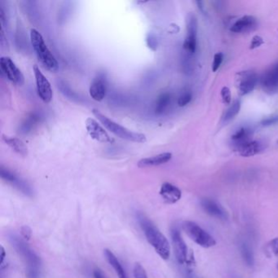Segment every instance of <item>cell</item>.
<instances>
[{
  "instance_id": "obj_1",
  "label": "cell",
  "mask_w": 278,
  "mask_h": 278,
  "mask_svg": "<svg viewBox=\"0 0 278 278\" xmlns=\"http://www.w3.org/2000/svg\"><path fill=\"white\" fill-rule=\"evenodd\" d=\"M138 220L149 243L153 246L161 258L166 260L168 259L170 257L171 247L168 239L145 214H138Z\"/></svg>"
},
{
  "instance_id": "obj_2",
  "label": "cell",
  "mask_w": 278,
  "mask_h": 278,
  "mask_svg": "<svg viewBox=\"0 0 278 278\" xmlns=\"http://www.w3.org/2000/svg\"><path fill=\"white\" fill-rule=\"evenodd\" d=\"M92 113L107 130H109L111 133H113V135H115L120 139L130 141V142H135V143H146L147 141L146 135H144L142 133L135 132V131L129 130L125 127L115 123L114 121L108 118L107 116L105 115L97 109H93Z\"/></svg>"
},
{
  "instance_id": "obj_3",
  "label": "cell",
  "mask_w": 278,
  "mask_h": 278,
  "mask_svg": "<svg viewBox=\"0 0 278 278\" xmlns=\"http://www.w3.org/2000/svg\"><path fill=\"white\" fill-rule=\"evenodd\" d=\"M30 41L33 49L43 66L50 72L57 71L59 69L58 62L45 43L42 35L37 30H30Z\"/></svg>"
},
{
  "instance_id": "obj_4",
  "label": "cell",
  "mask_w": 278,
  "mask_h": 278,
  "mask_svg": "<svg viewBox=\"0 0 278 278\" xmlns=\"http://www.w3.org/2000/svg\"><path fill=\"white\" fill-rule=\"evenodd\" d=\"M8 239L18 255L21 256V258L25 261L27 264L26 269L40 270L41 259L23 239L20 238L18 235L14 234H9Z\"/></svg>"
},
{
  "instance_id": "obj_5",
  "label": "cell",
  "mask_w": 278,
  "mask_h": 278,
  "mask_svg": "<svg viewBox=\"0 0 278 278\" xmlns=\"http://www.w3.org/2000/svg\"><path fill=\"white\" fill-rule=\"evenodd\" d=\"M182 228L185 234L198 246L203 248H210L215 246L216 241L214 237L194 222L185 221L182 224Z\"/></svg>"
},
{
  "instance_id": "obj_6",
  "label": "cell",
  "mask_w": 278,
  "mask_h": 278,
  "mask_svg": "<svg viewBox=\"0 0 278 278\" xmlns=\"http://www.w3.org/2000/svg\"><path fill=\"white\" fill-rule=\"evenodd\" d=\"M0 69L2 74L13 84L16 85H23L25 78L22 72L16 65L10 57H2L0 58Z\"/></svg>"
},
{
  "instance_id": "obj_7",
  "label": "cell",
  "mask_w": 278,
  "mask_h": 278,
  "mask_svg": "<svg viewBox=\"0 0 278 278\" xmlns=\"http://www.w3.org/2000/svg\"><path fill=\"white\" fill-rule=\"evenodd\" d=\"M34 74H35V83H36V89H37V94L40 100L44 102L45 104H48L52 101V86L47 78L43 74L38 65L35 64L33 67Z\"/></svg>"
},
{
  "instance_id": "obj_8",
  "label": "cell",
  "mask_w": 278,
  "mask_h": 278,
  "mask_svg": "<svg viewBox=\"0 0 278 278\" xmlns=\"http://www.w3.org/2000/svg\"><path fill=\"white\" fill-rule=\"evenodd\" d=\"M257 82H258L257 74L251 70L239 72L235 77L236 87L241 96H245L253 91Z\"/></svg>"
},
{
  "instance_id": "obj_9",
  "label": "cell",
  "mask_w": 278,
  "mask_h": 278,
  "mask_svg": "<svg viewBox=\"0 0 278 278\" xmlns=\"http://www.w3.org/2000/svg\"><path fill=\"white\" fill-rule=\"evenodd\" d=\"M197 21L194 15L190 14L187 18V36L183 48L188 55L194 54L197 48Z\"/></svg>"
},
{
  "instance_id": "obj_10",
  "label": "cell",
  "mask_w": 278,
  "mask_h": 278,
  "mask_svg": "<svg viewBox=\"0 0 278 278\" xmlns=\"http://www.w3.org/2000/svg\"><path fill=\"white\" fill-rule=\"evenodd\" d=\"M107 75L105 72H99L91 83L89 93L94 101H103L107 92Z\"/></svg>"
},
{
  "instance_id": "obj_11",
  "label": "cell",
  "mask_w": 278,
  "mask_h": 278,
  "mask_svg": "<svg viewBox=\"0 0 278 278\" xmlns=\"http://www.w3.org/2000/svg\"><path fill=\"white\" fill-rule=\"evenodd\" d=\"M86 129L91 139L101 143H113L114 140L108 135L105 128L94 118H86Z\"/></svg>"
},
{
  "instance_id": "obj_12",
  "label": "cell",
  "mask_w": 278,
  "mask_h": 278,
  "mask_svg": "<svg viewBox=\"0 0 278 278\" xmlns=\"http://www.w3.org/2000/svg\"><path fill=\"white\" fill-rule=\"evenodd\" d=\"M0 175L3 180L13 185L16 189H18L22 193L29 197H32L33 190L30 185L24 180H21V178L18 177V175H16L14 173L8 169H5L3 167H1Z\"/></svg>"
},
{
  "instance_id": "obj_13",
  "label": "cell",
  "mask_w": 278,
  "mask_h": 278,
  "mask_svg": "<svg viewBox=\"0 0 278 278\" xmlns=\"http://www.w3.org/2000/svg\"><path fill=\"white\" fill-rule=\"evenodd\" d=\"M171 240H172L173 248L175 251V258L177 259L178 263L183 264L187 262V246L177 229H173L171 230Z\"/></svg>"
},
{
  "instance_id": "obj_14",
  "label": "cell",
  "mask_w": 278,
  "mask_h": 278,
  "mask_svg": "<svg viewBox=\"0 0 278 278\" xmlns=\"http://www.w3.org/2000/svg\"><path fill=\"white\" fill-rule=\"evenodd\" d=\"M262 87L268 94H274L278 91V64L272 67L263 74L262 78Z\"/></svg>"
},
{
  "instance_id": "obj_15",
  "label": "cell",
  "mask_w": 278,
  "mask_h": 278,
  "mask_svg": "<svg viewBox=\"0 0 278 278\" xmlns=\"http://www.w3.org/2000/svg\"><path fill=\"white\" fill-rule=\"evenodd\" d=\"M201 206L202 209L207 214H210L211 216L215 217L217 219H228L229 214L227 213L226 210L219 204V202H215L214 200L205 198L201 201Z\"/></svg>"
},
{
  "instance_id": "obj_16",
  "label": "cell",
  "mask_w": 278,
  "mask_h": 278,
  "mask_svg": "<svg viewBox=\"0 0 278 278\" xmlns=\"http://www.w3.org/2000/svg\"><path fill=\"white\" fill-rule=\"evenodd\" d=\"M159 193L163 201L168 204H175L180 201L182 196V192L179 188L168 182L164 183L161 186Z\"/></svg>"
},
{
  "instance_id": "obj_17",
  "label": "cell",
  "mask_w": 278,
  "mask_h": 278,
  "mask_svg": "<svg viewBox=\"0 0 278 278\" xmlns=\"http://www.w3.org/2000/svg\"><path fill=\"white\" fill-rule=\"evenodd\" d=\"M265 149L266 144L263 141L251 140L243 144L242 146H239L238 148L236 149V150H237L240 155L248 158L261 153Z\"/></svg>"
},
{
  "instance_id": "obj_18",
  "label": "cell",
  "mask_w": 278,
  "mask_h": 278,
  "mask_svg": "<svg viewBox=\"0 0 278 278\" xmlns=\"http://www.w3.org/2000/svg\"><path fill=\"white\" fill-rule=\"evenodd\" d=\"M257 19L253 16H245L236 21L234 25H232L230 30L232 32L246 33L253 30L257 26Z\"/></svg>"
},
{
  "instance_id": "obj_19",
  "label": "cell",
  "mask_w": 278,
  "mask_h": 278,
  "mask_svg": "<svg viewBox=\"0 0 278 278\" xmlns=\"http://www.w3.org/2000/svg\"><path fill=\"white\" fill-rule=\"evenodd\" d=\"M171 158H172V154L171 153H160L158 155L142 158L138 162L137 166L140 168L157 167V166L163 165V164L168 163Z\"/></svg>"
},
{
  "instance_id": "obj_20",
  "label": "cell",
  "mask_w": 278,
  "mask_h": 278,
  "mask_svg": "<svg viewBox=\"0 0 278 278\" xmlns=\"http://www.w3.org/2000/svg\"><path fill=\"white\" fill-rule=\"evenodd\" d=\"M252 132L249 128H241L236 130L232 135V144L234 145L235 149L238 148L239 146H242L243 144L251 141Z\"/></svg>"
},
{
  "instance_id": "obj_21",
  "label": "cell",
  "mask_w": 278,
  "mask_h": 278,
  "mask_svg": "<svg viewBox=\"0 0 278 278\" xmlns=\"http://www.w3.org/2000/svg\"><path fill=\"white\" fill-rule=\"evenodd\" d=\"M3 141L10 147L12 150L15 151L16 153L21 156H26L28 153L27 147L21 140L18 138L3 135Z\"/></svg>"
},
{
  "instance_id": "obj_22",
  "label": "cell",
  "mask_w": 278,
  "mask_h": 278,
  "mask_svg": "<svg viewBox=\"0 0 278 278\" xmlns=\"http://www.w3.org/2000/svg\"><path fill=\"white\" fill-rule=\"evenodd\" d=\"M105 256H106V259L108 261V263L113 267V269L115 271L116 274L118 275V278H128L124 268H123L120 262L118 261V258L113 255L112 251L106 249L105 250Z\"/></svg>"
},
{
  "instance_id": "obj_23",
  "label": "cell",
  "mask_w": 278,
  "mask_h": 278,
  "mask_svg": "<svg viewBox=\"0 0 278 278\" xmlns=\"http://www.w3.org/2000/svg\"><path fill=\"white\" fill-rule=\"evenodd\" d=\"M240 252L241 256L243 259L244 263L249 267H252L255 264V258H254V253L251 246L246 243V241H241L240 243Z\"/></svg>"
},
{
  "instance_id": "obj_24",
  "label": "cell",
  "mask_w": 278,
  "mask_h": 278,
  "mask_svg": "<svg viewBox=\"0 0 278 278\" xmlns=\"http://www.w3.org/2000/svg\"><path fill=\"white\" fill-rule=\"evenodd\" d=\"M171 103V95L168 92L161 94L156 101L154 111L157 114H162L164 113Z\"/></svg>"
},
{
  "instance_id": "obj_25",
  "label": "cell",
  "mask_w": 278,
  "mask_h": 278,
  "mask_svg": "<svg viewBox=\"0 0 278 278\" xmlns=\"http://www.w3.org/2000/svg\"><path fill=\"white\" fill-rule=\"evenodd\" d=\"M240 109H241V102L239 101H235L224 114V122H229L233 119L239 113Z\"/></svg>"
},
{
  "instance_id": "obj_26",
  "label": "cell",
  "mask_w": 278,
  "mask_h": 278,
  "mask_svg": "<svg viewBox=\"0 0 278 278\" xmlns=\"http://www.w3.org/2000/svg\"><path fill=\"white\" fill-rule=\"evenodd\" d=\"M192 93L190 91L183 92L178 99V106L180 107H185V106H187L188 104L190 103V101H192Z\"/></svg>"
},
{
  "instance_id": "obj_27",
  "label": "cell",
  "mask_w": 278,
  "mask_h": 278,
  "mask_svg": "<svg viewBox=\"0 0 278 278\" xmlns=\"http://www.w3.org/2000/svg\"><path fill=\"white\" fill-rule=\"evenodd\" d=\"M133 274L135 278H149L145 268L140 263H135L134 266Z\"/></svg>"
},
{
  "instance_id": "obj_28",
  "label": "cell",
  "mask_w": 278,
  "mask_h": 278,
  "mask_svg": "<svg viewBox=\"0 0 278 278\" xmlns=\"http://www.w3.org/2000/svg\"><path fill=\"white\" fill-rule=\"evenodd\" d=\"M224 60V55L218 52L214 56V61L212 63V70L213 72H216L219 69V67L221 65L222 62Z\"/></svg>"
},
{
  "instance_id": "obj_29",
  "label": "cell",
  "mask_w": 278,
  "mask_h": 278,
  "mask_svg": "<svg viewBox=\"0 0 278 278\" xmlns=\"http://www.w3.org/2000/svg\"><path fill=\"white\" fill-rule=\"evenodd\" d=\"M220 95H221L222 101L224 104H226V105L230 104L232 100L231 91L228 86H224L221 89Z\"/></svg>"
},
{
  "instance_id": "obj_30",
  "label": "cell",
  "mask_w": 278,
  "mask_h": 278,
  "mask_svg": "<svg viewBox=\"0 0 278 278\" xmlns=\"http://www.w3.org/2000/svg\"><path fill=\"white\" fill-rule=\"evenodd\" d=\"M21 234L23 238L26 241H29L32 236V230L27 225H24L21 228Z\"/></svg>"
},
{
  "instance_id": "obj_31",
  "label": "cell",
  "mask_w": 278,
  "mask_h": 278,
  "mask_svg": "<svg viewBox=\"0 0 278 278\" xmlns=\"http://www.w3.org/2000/svg\"><path fill=\"white\" fill-rule=\"evenodd\" d=\"M146 42H147V45L150 49L155 51L156 48H157V40L153 36V35L149 34L147 39H146Z\"/></svg>"
},
{
  "instance_id": "obj_32",
  "label": "cell",
  "mask_w": 278,
  "mask_h": 278,
  "mask_svg": "<svg viewBox=\"0 0 278 278\" xmlns=\"http://www.w3.org/2000/svg\"><path fill=\"white\" fill-rule=\"evenodd\" d=\"M263 43L264 42H263V39H262L260 36H258V35L254 36L253 39L251 40V47H250V48H251V49L257 48V47L263 44Z\"/></svg>"
},
{
  "instance_id": "obj_33",
  "label": "cell",
  "mask_w": 278,
  "mask_h": 278,
  "mask_svg": "<svg viewBox=\"0 0 278 278\" xmlns=\"http://www.w3.org/2000/svg\"><path fill=\"white\" fill-rule=\"evenodd\" d=\"M270 248L273 255L278 258V237H276L271 241Z\"/></svg>"
},
{
  "instance_id": "obj_34",
  "label": "cell",
  "mask_w": 278,
  "mask_h": 278,
  "mask_svg": "<svg viewBox=\"0 0 278 278\" xmlns=\"http://www.w3.org/2000/svg\"><path fill=\"white\" fill-rule=\"evenodd\" d=\"M278 123V117H272V118H268L262 122V124L264 126L273 125L275 123Z\"/></svg>"
},
{
  "instance_id": "obj_35",
  "label": "cell",
  "mask_w": 278,
  "mask_h": 278,
  "mask_svg": "<svg viewBox=\"0 0 278 278\" xmlns=\"http://www.w3.org/2000/svg\"><path fill=\"white\" fill-rule=\"evenodd\" d=\"M94 278H106V276L100 269H95L93 272Z\"/></svg>"
},
{
  "instance_id": "obj_36",
  "label": "cell",
  "mask_w": 278,
  "mask_h": 278,
  "mask_svg": "<svg viewBox=\"0 0 278 278\" xmlns=\"http://www.w3.org/2000/svg\"><path fill=\"white\" fill-rule=\"evenodd\" d=\"M5 250L3 248V246H0V258H1V259H0V263H1V264H3L4 258H5Z\"/></svg>"
},
{
  "instance_id": "obj_37",
  "label": "cell",
  "mask_w": 278,
  "mask_h": 278,
  "mask_svg": "<svg viewBox=\"0 0 278 278\" xmlns=\"http://www.w3.org/2000/svg\"></svg>"
},
{
  "instance_id": "obj_38",
  "label": "cell",
  "mask_w": 278,
  "mask_h": 278,
  "mask_svg": "<svg viewBox=\"0 0 278 278\" xmlns=\"http://www.w3.org/2000/svg\"></svg>"
},
{
  "instance_id": "obj_39",
  "label": "cell",
  "mask_w": 278,
  "mask_h": 278,
  "mask_svg": "<svg viewBox=\"0 0 278 278\" xmlns=\"http://www.w3.org/2000/svg\"></svg>"
}]
</instances>
